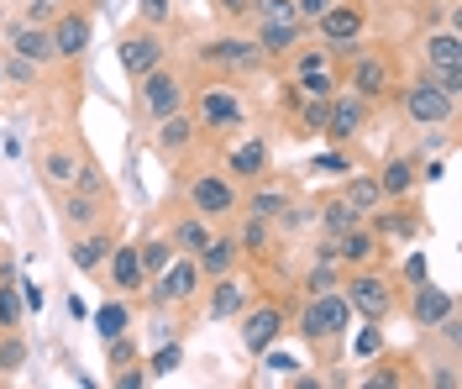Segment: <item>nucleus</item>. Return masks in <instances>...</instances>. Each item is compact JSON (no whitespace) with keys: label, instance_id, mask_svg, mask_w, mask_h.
<instances>
[{"label":"nucleus","instance_id":"1","mask_svg":"<svg viewBox=\"0 0 462 389\" xmlns=\"http://www.w3.org/2000/svg\"><path fill=\"white\" fill-rule=\"evenodd\" d=\"M184 111L195 116L200 137H210V143L236 137V132L247 126V116H253V111H247V95L231 85V74H205L200 85H189V106H184Z\"/></svg>","mask_w":462,"mask_h":389},{"label":"nucleus","instance_id":"2","mask_svg":"<svg viewBox=\"0 0 462 389\" xmlns=\"http://www.w3.org/2000/svg\"><path fill=\"white\" fill-rule=\"evenodd\" d=\"M357 316H352V305H346L342 284L337 290H320V295H305V305H300V342L316 353L320 363L337 358V347L346 342V327H352Z\"/></svg>","mask_w":462,"mask_h":389},{"label":"nucleus","instance_id":"3","mask_svg":"<svg viewBox=\"0 0 462 389\" xmlns=\"http://www.w3.org/2000/svg\"><path fill=\"white\" fill-rule=\"evenodd\" d=\"M58 221H63V232H69V237H74V232H89V227L116 221L111 180L100 174V163H95V158L79 169V180L69 184V190H58Z\"/></svg>","mask_w":462,"mask_h":389},{"label":"nucleus","instance_id":"4","mask_svg":"<svg viewBox=\"0 0 462 389\" xmlns=\"http://www.w3.org/2000/svg\"><path fill=\"white\" fill-rule=\"evenodd\" d=\"M89 158V143L74 132V126H53V132H42L37 143H32V169H37V180L48 184V190H69V184L79 180V169H85Z\"/></svg>","mask_w":462,"mask_h":389},{"label":"nucleus","instance_id":"5","mask_svg":"<svg viewBox=\"0 0 462 389\" xmlns=\"http://www.w3.org/2000/svg\"><path fill=\"white\" fill-rule=\"evenodd\" d=\"M337 74H342V90L363 95L368 106H383V100H394V90H400V63H394V53L363 48V42L346 59H337Z\"/></svg>","mask_w":462,"mask_h":389},{"label":"nucleus","instance_id":"6","mask_svg":"<svg viewBox=\"0 0 462 389\" xmlns=\"http://www.w3.org/2000/svg\"><path fill=\"white\" fill-rule=\"evenodd\" d=\"M132 100H137L143 126H158L163 116H173V111H184V106H189V74H184V69H173L169 59L152 63L143 79H137Z\"/></svg>","mask_w":462,"mask_h":389},{"label":"nucleus","instance_id":"7","mask_svg":"<svg viewBox=\"0 0 462 389\" xmlns=\"http://www.w3.org/2000/svg\"><path fill=\"white\" fill-rule=\"evenodd\" d=\"M400 290L389 273H378V264H363V269H342V295L352 305V316L363 321H389L400 310Z\"/></svg>","mask_w":462,"mask_h":389},{"label":"nucleus","instance_id":"8","mask_svg":"<svg viewBox=\"0 0 462 389\" xmlns=\"http://www.w3.org/2000/svg\"><path fill=\"white\" fill-rule=\"evenodd\" d=\"M184 206L195 216H205L210 227H226L242 210V184L231 180L226 169H200V174L184 180Z\"/></svg>","mask_w":462,"mask_h":389},{"label":"nucleus","instance_id":"9","mask_svg":"<svg viewBox=\"0 0 462 389\" xmlns=\"http://www.w3.org/2000/svg\"><path fill=\"white\" fill-rule=\"evenodd\" d=\"M195 69H205V74H263L268 69V53L258 48V37L221 32V37L195 42Z\"/></svg>","mask_w":462,"mask_h":389},{"label":"nucleus","instance_id":"10","mask_svg":"<svg viewBox=\"0 0 462 389\" xmlns=\"http://www.w3.org/2000/svg\"><path fill=\"white\" fill-rule=\"evenodd\" d=\"M394 100H400V116L410 121V126H452V116H457V95H447L426 69H420L410 85H400Z\"/></svg>","mask_w":462,"mask_h":389},{"label":"nucleus","instance_id":"11","mask_svg":"<svg viewBox=\"0 0 462 389\" xmlns=\"http://www.w3.org/2000/svg\"><path fill=\"white\" fill-rule=\"evenodd\" d=\"M200 290H205V273H200V264H195V253H173L163 269L147 279V290L143 295L152 300V305H163V310H184V305H195L200 300Z\"/></svg>","mask_w":462,"mask_h":389},{"label":"nucleus","instance_id":"12","mask_svg":"<svg viewBox=\"0 0 462 389\" xmlns=\"http://www.w3.org/2000/svg\"><path fill=\"white\" fill-rule=\"evenodd\" d=\"M310 27H316V37L337 53V59H346V53L363 42V32H368V0H331Z\"/></svg>","mask_w":462,"mask_h":389},{"label":"nucleus","instance_id":"13","mask_svg":"<svg viewBox=\"0 0 462 389\" xmlns=\"http://www.w3.org/2000/svg\"><path fill=\"white\" fill-rule=\"evenodd\" d=\"M53 32V53L58 63H74L89 53V37H95V0H74V5H58V16L48 22Z\"/></svg>","mask_w":462,"mask_h":389},{"label":"nucleus","instance_id":"14","mask_svg":"<svg viewBox=\"0 0 462 389\" xmlns=\"http://www.w3.org/2000/svg\"><path fill=\"white\" fill-rule=\"evenodd\" d=\"M378 106H368L363 95L352 90H337L331 100H326V126H320V137H331V143H357L363 132H368V121H374Z\"/></svg>","mask_w":462,"mask_h":389},{"label":"nucleus","instance_id":"15","mask_svg":"<svg viewBox=\"0 0 462 389\" xmlns=\"http://www.w3.org/2000/svg\"><path fill=\"white\" fill-rule=\"evenodd\" d=\"M116 59L121 69L132 74V79H143L152 63L169 59V42H163V27H147V22H132V27L121 32V42H116Z\"/></svg>","mask_w":462,"mask_h":389},{"label":"nucleus","instance_id":"16","mask_svg":"<svg viewBox=\"0 0 462 389\" xmlns=\"http://www.w3.org/2000/svg\"><path fill=\"white\" fill-rule=\"evenodd\" d=\"M100 284H106V295H126L137 300L147 290V269H143V253H137V242H116L111 258L100 264Z\"/></svg>","mask_w":462,"mask_h":389},{"label":"nucleus","instance_id":"17","mask_svg":"<svg viewBox=\"0 0 462 389\" xmlns=\"http://www.w3.org/2000/svg\"><path fill=\"white\" fill-rule=\"evenodd\" d=\"M420 59H426V74H431L441 90L462 95V37H457V27L431 32L426 48H420Z\"/></svg>","mask_w":462,"mask_h":389},{"label":"nucleus","instance_id":"18","mask_svg":"<svg viewBox=\"0 0 462 389\" xmlns=\"http://www.w3.org/2000/svg\"><path fill=\"white\" fill-rule=\"evenodd\" d=\"M236 321H242V347H247L253 358H263V353H268V347H273V342L289 331V316L273 305V300H263V305H253V300H247V305L236 310Z\"/></svg>","mask_w":462,"mask_h":389},{"label":"nucleus","instance_id":"19","mask_svg":"<svg viewBox=\"0 0 462 389\" xmlns=\"http://www.w3.org/2000/svg\"><path fill=\"white\" fill-rule=\"evenodd\" d=\"M331 258L342 264V269H363V264H378V258H389V242L378 237L374 221H357V227H346L331 237Z\"/></svg>","mask_w":462,"mask_h":389},{"label":"nucleus","instance_id":"20","mask_svg":"<svg viewBox=\"0 0 462 389\" xmlns=\"http://www.w3.org/2000/svg\"><path fill=\"white\" fill-rule=\"evenodd\" d=\"M221 169H226L236 184H253L263 174H273V148L263 143V137H242V143H231L221 153Z\"/></svg>","mask_w":462,"mask_h":389},{"label":"nucleus","instance_id":"21","mask_svg":"<svg viewBox=\"0 0 462 389\" xmlns=\"http://www.w3.org/2000/svg\"><path fill=\"white\" fill-rule=\"evenodd\" d=\"M404 310H410V321H415L420 331H431L436 321H447V316L457 310V295H452V290H441V284H431V279H420V284H410Z\"/></svg>","mask_w":462,"mask_h":389},{"label":"nucleus","instance_id":"22","mask_svg":"<svg viewBox=\"0 0 462 389\" xmlns=\"http://www.w3.org/2000/svg\"><path fill=\"white\" fill-rule=\"evenodd\" d=\"M116 242H121L116 221H106V227H89V232H74V237H69V264H74L79 273H100V264L111 258Z\"/></svg>","mask_w":462,"mask_h":389},{"label":"nucleus","instance_id":"23","mask_svg":"<svg viewBox=\"0 0 462 389\" xmlns=\"http://www.w3.org/2000/svg\"><path fill=\"white\" fill-rule=\"evenodd\" d=\"M5 53H22V59L42 63V69H53V63H58L53 32L37 27V22H11V27H5Z\"/></svg>","mask_w":462,"mask_h":389},{"label":"nucleus","instance_id":"24","mask_svg":"<svg viewBox=\"0 0 462 389\" xmlns=\"http://www.w3.org/2000/svg\"><path fill=\"white\" fill-rule=\"evenodd\" d=\"M289 200H294V190H289L284 180H273V174H263V180H253L242 190V210H247V216H263V221H273Z\"/></svg>","mask_w":462,"mask_h":389},{"label":"nucleus","instance_id":"25","mask_svg":"<svg viewBox=\"0 0 462 389\" xmlns=\"http://www.w3.org/2000/svg\"><path fill=\"white\" fill-rule=\"evenodd\" d=\"M247 300H253V284L231 269V273H216V284H210V295H205V310H210L216 321H231Z\"/></svg>","mask_w":462,"mask_h":389},{"label":"nucleus","instance_id":"26","mask_svg":"<svg viewBox=\"0 0 462 389\" xmlns=\"http://www.w3.org/2000/svg\"><path fill=\"white\" fill-rule=\"evenodd\" d=\"M147 132H152L158 153H169V158H184V153L200 143V126H195L189 111H173V116H163L158 126H147Z\"/></svg>","mask_w":462,"mask_h":389},{"label":"nucleus","instance_id":"27","mask_svg":"<svg viewBox=\"0 0 462 389\" xmlns=\"http://www.w3.org/2000/svg\"><path fill=\"white\" fill-rule=\"evenodd\" d=\"M415 184H420L415 158H410V153H389V158H383V169H378V190H383V200H410V195H415Z\"/></svg>","mask_w":462,"mask_h":389},{"label":"nucleus","instance_id":"28","mask_svg":"<svg viewBox=\"0 0 462 389\" xmlns=\"http://www.w3.org/2000/svg\"><path fill=\"white\" fill-rule=\"evenodd\" d=\"M195 264H200L205 279H216V273H231L236 264H242V253H236V237L210 227V237H205L200 247H195Z\"/></svg>","mask_w":462,"mask_h":389},{"label":"nucleus","instance_id":"29","mask_svg":"<svg viewBox=\"0 0 462 389\" xmlns=\"http://www.w3.org/2000/svg\"><path fill=\"white\" fill-rule=\"evenodd\" d=\"M242 221H236V253L242 258H268L273 253V221H263V216H247V210H236Z\"/></svg>","mask_w":462,"mask_h":389},{"label":"nucleus","instance_id":"30","mask_svg":"<svg viewBox=\"0 0 462 389\" xmlns=\"http://www.w3.org/2000/svg\"><path fill=\"white\" fill-rule=\"evenodd\" d=\"M337 195H342V200H346L352 210H357L363 221H368V216H374V210L383 206V190H378V174H352V169H346V174H342V190H337Z\"/></svg>","mask_w":462,"mask_h":389},{"label":"nucleus","instance_id":"31","mask_svg":"<svg viewBox=\"0 0 462 389\" xmlns=\"http://www.w3.org/2000/svg\"><path fill=\"white\" fill-rule=\"evenodd\" d=\"M357 221H363V216H357V210L346 206V200L337 195V190H331V195H316V227L326 232V237H337V232L357 227Z\"/></svg>","mask_w":462,"mask_h":389},{"label":"nucleus","instance_id":"32","mask_svg":"<svg viewBox=\"0 0 462 389\" xmlns=\"http://www.w3.org/2000/svg\"><path fill=\"white\" fill-rule=\"evenodd\" d=\"M27 321V305H22V279L11 273V258L0 269V331H16Z\"/></svg>","mask_w":462,"mask_h":389},{"label":"nucleus","instance_id":"33","mask_svg":"<svg viewBox=\"0 0 462 389\" xmlns=\"http://www.w3.org/2000/svg\"><path fill=\"white\" fill-rule=\"evenodd\" d=\"M205 237H210V221H205V216H195L189 206H184L179 216H173V227H169L173 253H195V247H200Z\"/></svg>","mask_w":462,"mask_h":389},{"label":"nucleus","instance_id":"34","mask_svg":"<svg viewBox=\"0 0 462 389\" xmlns=\"http://www.w3.org/2000/svg\"><path fill=\"white\" fill-rule=\"evenodd\" d=\"M337 90H342L337 63H331V69H310V74H289V95H316V100H331Z\"/></svg>","mask_w":462,"mask_h":389},{"label":"nucleus","instance_id":"35","mask_svg":"<svg viewBox=\"0 0 462 389\" xmlns=\"http://www.w3.org/2000/svg\"><path fill=\"white\" fill-rule=\"evenodd\" d=\"M0 74H5V90H37V85H42V74H48V69H42V63H32V59H22V53H5V59H0Z\"/></svg>","mask_w":462,"mask_h":389},{"label":"nucleus","instance_id":"36","mask_svg":"<svg viewBox=\"0 0 462 389\" xmlns=\"http://www.w3.org/2000/svg\"><path fill=\"white\" fill-rule=\"evenodd\" d=\"M253 37H258V48L268 53V63H279V59H289L294 42L305 37V22H294V27H258Z\"/></svg>","mask_w":462,"mask_h":389},{"label":"nucleus","instance_id":"37","mask_svg":"<svg viewBox=\"0 0 462 389\" xmlns=\"http://www.w3.org/2000/svg\"><path fill=\"white\" fill-rule=\"evenodd\" d=\"M95 331H100V342L106 337H121V331H132V300L126 295H111L100 310H95Z\"/></svg>","mask_w":462,"mask_h":389},{"label":"nucleus","instance_id":"38","mask_svg":"<svg viewBox=\"0 0 462 389\" xmlns=\"http://www.w3.org/2000/svg\"><path fill=\"white\" fill-rule=\"evenodd\" d=\"M253 27H294L300 22V5L294 0H253Z\"/></svg>","mask_w":462,"mask_h":389},{"label":"nucleus","instance_id":"39","mask_svg":"<svg viewBox=\"0 0 462 389\" xmlns=\"http://www.w3.org/2000/svg\"><path fill=\"white\" fill-rule=\"evenodd\" d=\"M32 358V347H27V337H22V327L16 331H0V379H11V374H22Z\"/></svg>","mask_w":462,"mask_h":389},{"label":"nucleus","instance_id":"40","mask_svg":"<svg viewBox=\"0 0 462 389\" xmlns=\"http://www.w3.org/2000/svg\"><path fill=\"white\" fill-rule=\"evenodd\" d=\"M310 221H316V200H300V195H294V200L273 216V232H305Z\"/></svg>","mask_w":462,"mask_h":389},{"label":"nucleus","instance_id":"41","mask_svg":"<svg viewBox=\"0 0 462 389\" xmlns=\"http://www.w3.org/2000/svg\"><path fill=\"white\" fill-rule=\"evenodd\" d=\"M305 295H320V290H337L342 284V264H331V258H316L310 269H305Z\"/></svg>","mask_w":462,"mask_h":389},{"label":"nucleus","instance_id":"42","mask_svg":"<svg viewBox=\"0 0 462 389\" xmlns=\"http://www.w3.org/2000/svg\"><path fill=\"white\" fill-rule=\"evenodd\" d=\"M404 363H410V358H378L374 374H363V384H368V389H394V384H404V379H410V374H400Z\"/></svg>","mask_w":462,"mask_h":389},{"label":"nucleus","instance_id":"43","mask_svg":"<svg viewBox=\"0 0 462 389\" xmlns=\"http://www.w3.org/2000/svg\"><path fill=\"white\" fill-rule=\"evenodd\" d=\"M137 253H143V269H147V279H152V273L173 258V242L169 237H143V242H137Z\"/></svg>","mask_w":462,"mask_h":389},{"label":"nucleus","instance_id":"44","mask_svg":"<svg viewBox=\"0 0 462 389\" xmlns=\"http://www.w3.org/2000/svg\"><path fill=\"white\" fill-rule=\"evenodd\" d=\"M106 363H111V368H121V363H137V337H132V331L106 337Z\"/></svg>","mask_w":462,"mask_h":389},{"label":"nucleus","instance_id":"45","mask_svg":"<svg viewBox=\"0 0 462 389\" xmlns=\"http://www.w3.org/2000/svg\"><path fill=\"white\" fill-rule=\"evenodd\" d=\"M210 11H216V22H226V27H242V22L253 16V0H210Z\"/></svg>","mask_w":462,"mask_h":389},{"label":"nucleus","instance_id":"46","mask_svg":"<svg viewBox=\"0 0 462 389\" xmlns=\"http://www.w3.org/2000/svg\"><path fill=\"white\" fill-rule=\"evenodd\" d=\"M137 22H147V27H169L173 0H137Z\"/></svg>","mask_w":462,"mask_h":389},{"label":"nucleus","instance_id":"47","mask_svg":"<svg viewBox=\"0 0 462 389\" xmlns=\"http://www.w3.org/2000/svg\"><path fill=\"white\" fill-rule=\"evenodd\" d=\"M184 363V353H179V342H169V347H158L152 353V363H147V379H163V374H173Z\"/></svg>","mask_w":462,"mask_h":389},{"label":"nucleus","instance_id":"48","mask_svg":"<svg viewBox=\"0 0 462 389\" xmlns=\"http://www.w3.org/2000/svg\"><path fill=\"white\" fill-rule=\"evenodd\" d=\"M378 347H383V321H368L357 331V358H374Z\"/></svg>","mask_w":462,"mask_h":389},{"label":"nucleus","instance_id":"49","mask_svg":"<svg viewBox=\"0 0 462 389\" xmlns=\"http://www.w3.org/2000/svg\"><path fill=\"white\" fill-rule=\"evenodd\" d=\"M58 16V0H27V11H22V22H37V27H48Z\"/></svg>","mask_w":462,"mask_h":389},{"label":"nucleus","instance_id":"50","mask_svg":"<svg viewBox=\"0 0 462 389\" xmlns=\"http://www.w3.org/2000/svg\"><path fill=\"white\" fill-rule=\"evenodd\" d=\"M111 384H116V389H137V384H147V368H143V363H121Z\"/></svg>","mask_w":462,"mask_h":389},{"label":"nucleus","instance_id":"51","mask_svg":"<svg viewBox=\"0 0 462 389\" xmlns=\"http://www.w3.org/2000/svg\"><path fill=\"white\" fill-rule=\"evenodd\" d=\"M316 163L326 169V174H346V169H352V158H346V153H337V148H331V153H320Z\"/></svg>","mask_w":462,"mask_h":389},{"label":"nucleus","instance_id":"52","mask_svg":"<svg viewBox=\"0 0 462 389\" xmlns=\"http://www.w3.org/2000/svg\"><path fill=\"white\" fill-rule=\"evenodd\" d=\"M420 279H431V273H426V258L415 253V258H404V290H410V284H420Z\"/></svg>","mask_w":462,"mask_h":389},{"label":"nucleus","instance_id":"53","mask_svg":"<svg viewBox=\"0 0 462 389\" xmlns=\"http://www.w3.org/2000/svg\"><path fill=\"white\" fill-rule=\"evenodd\" d=\"M294 5H300V22L310 27V22H316V16L326 11V5H331V0H294Z\"/></svg>","mask_w":462,"mask_h":389},{"label":"nucleus","instance_id":"54","mask_svg":"<svg viewBox=\"0 0 462 389\" xmlns=\"http://www.w3.org/2000/svg\"><path fill=\"white\" fill-rule=\"evenodd\" d=\"M431 384H436V389H457V374H452V363H447V368H441V374H436Z\"/></svg>","mask_w":462,"mask_h":389},{"label":"nucleus","instance_id":"55","mask_svg":"<svg viewBox=\"0 0 462 389\" xmlns=\"http://www.w3.org/2000/svg\"><path fill=\"white\" fill-rule=\"evenodd\" d=\"M0 95H5V74H0Z\"/></svg>","mask_w":462,"mask_h":389}]
</instances>
